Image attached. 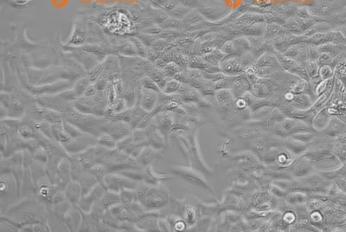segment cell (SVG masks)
Wrapping results in <instances>:
<instances>
[{"mask_svg": "<svg viewBox=\"0 0 346 232\" xmlns=\"http://www.w3.org/2000/svg\"><path fill=\"white\" fill-rule=\"evenodd\" d=\"M136 197L146 211H154L164 207L169 200L168 190L165 188L148 184L138 186Z\"/></svg>", "mask_w": 346, "mask_h": 232, "instance_id": "cell-1", "label": "cell"}, {"mask_svg": "<svg viewBox=\"0 0 346 232\" xmlns=\"http://www.w3.org/2000/svg\"><path fill=\"white\" fill-rule=\"evenodd\" d=\"M132 131V125L123 121H113L109 120L103 128V133L109 134L117 142L131 135Z\"/></svg>", "mask_w": 346, "mask_h": 232, "instance_id": "cell-2", "label": "cell"}, {"mask_svg": "<svg viewBox=\"0 0 346 232\" xmlns=\"http://www.w3.org/2000/svg\"><path fill=\"white\" fill-rule=\"evenodd\" d=\"M63 192L65 194L67 199L73 205H78L81 198L83 197V189L79 182H76V180H71L63 190Z\"/></svg>", "mask_w": 346, "mask_h": 232, "instance_id": "cell-3", "label": "cell"}, {"mask_svg": "<svg viewBox=\"0 0 346 232\" xmlns=\"http://www.w3.org/2000/svg\"><path fill=\"white\" fill-rule=\"evenodd\" d=\"M160 152L157 151V149L152 148L151 146L144 147L141 151L140 155L138 156V162L142 167H147L152 165V163L160 158Z\"/></svg>", "mask_w": 346, "mask_h": 232, "instance_id": "cell-4", "label": "cell"}, {"mask_svg": "<svg viewBox=\"0 0 346 232\" xmlns=\"http://www.w3.org/2000/svg\"><path fill=\"white\" fill-rule=\"evenodd\" d=\"M158 221L154 213H148L142 215L135 225L141 231H159Z\"/></svg>", "mask_w": 346, "mask_h": 232, "instance_id": "cell-5", "label": "cell"}, {"mask_svg": "<svg viewBox=\"0 0 346 232\" xmlns=\"http://www.w3.org/2000/svg\"><path fill=\"white\" fill-rule=\"evenodd\" d=\"M120 203H121L120 193L109 190H106L105 194L103 195V197L98 202V204L103 211L109 210L110 208H112Z\"/></svg>", "mask_w": 346, "mask_h": 232, "instance_id": "cell-6", "label": "cell"}, {"mask_svg": "<svg viewBox=\"0 0 346 232\" xmlns=\"http://www.w3.org/2000/svg\"><path fill=\"white\" fill-rule=\"evenodd\" d=\"M97 145L107 149H113L117 146V141L109 134L103 133L97 138Z\"/></svg>", "mask_w": 346, "mask_h": 232, "instance_id": "cell-7", "label": "cell"}, {"mask_svg": "<svg viewBox=\"0 0 346 232\" xmlns=\"http://www.w3.org/2000/svg\"><path fill=\"white\" fill-rule=\"evenodd\" d=\"M156 121H157V127L158 128V130H160L162 134L167 131L170 127L172 126L171 125L172 124L171 117L169 116L168 114H164V113L157 114Z\"/></svg>", "mask_w": 346, "mask_h": 232, "instance_id": "cell-8", "label": "cell"}, {"mask_svg": "<svg viewBox=\"0 0 346 232\" xmlns=\"http://www.w3.org/2000/svg\"><path fill=\"white\" fill-rule=\"evenodd\" d=\"M157 132L158 131H154L149 135L148 139V146H151L152 148L159 150L164 146L165 142H164V139L162 138L161 135Z\"/></svg>", "mask_w": 346, "mask_h": 232, "instance_id": "cell-9", "label": "cell"}, {"mask_svg": "<svg viewBox=\"0 0 346 232\" xmlns=\"http://www.w3.org/2000/svg\"><path fill=\"white\" fill-rule=\"evenodd\" d=\"M155 104H156V97L152 95V93H145L141 100V107L148 113H151L154 108Z\"/></svg>", "mask_w": 346, "mask_h": 232, "instance_id": "cell-10", "label": "cell"}, {"mask_svg": "<svg viewBox=\"0 0 346 232\" xmlns=\"http://www.w3.org/2000/svg\"><path fill=\"white\" fill-rule=\"evenodd\" d=\"M32 2V0H10V3L17 8H23L27 6Z\"/></svg>", "mask_w": 346, "mask_h": 232, "instance_id": "cell-11", "label": "cell"}, {"mask_svg": "<svg viewBox=\"0 0 346 232\" xmlns=\"http://www.w3.org/2000/svg\"><path fill=\"white\" fill-rule=\"evenodd\" d=\"M158 228L159 231H164V232H169L170 230V225L168 222L165 219H158Z\"/></svg>", "mask_w": 346, "mask_h": 232, "instance_id": "cell-12", "label": "cell"}, {"mask_svg": "<svg viewBox=\"0 0 346 232\" xmlns=\"http://www.w3.org/2000/svg\"><path fill=\"white\" fill-rule=\"evenodd\" d=\"M185 228V224L182 221L178 222V223H176V225H175V229H176L177 231H182V230H184Z\"/></svg>", "mask_w": 346, "mask_h": 232, "instance_id": "cell-13", "label": "cell"}]
</instances>
